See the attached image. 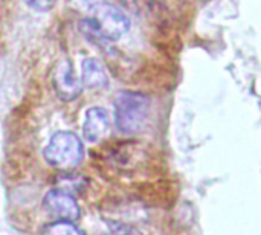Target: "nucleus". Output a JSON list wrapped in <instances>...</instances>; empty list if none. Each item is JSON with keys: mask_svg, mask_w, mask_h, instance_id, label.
I'll return each mask as SVG.
<instances>
[{"mask_svg": "<svg viewBox=\"0 0 261 235\" xmlns=\"http://www.w3.org/2000/svg\"><path fill=\"white\" fill-rule=\"evenodd\" d=\"M35 11H49L57 0H24Z\"/></svg>", "mask_w": 261, "mask_h": 235, "instance_id": "obj_10", "label": "nucleus"}, {"mask_svg": "<svg viewBox=\"0 0 261 235\" xmlns=\"http://www.w3.org/2000/svg\"><path fill=\"white\" fill-rule=\"evenodd\" d=\"M115 122L119 132L133 135L142 130L150 110V98L139 92H119L115 98Z\"/></svg>", "mask_w": 261, "mask_h": 235, "instance_id": "obj_1", "label": "nucleus"}, {"mask_svg": "<svg viewBox=\"0 0 261 235\" xmlns=\"http://www.w3.org/2000/svg\"><path fill=\"white\" fill-rule=\"evenodd\" d=\"M102 235H142V232H139L136 228H132V226H127V225L116 223V225H112V226L109 228V231L104 232Z\"/></svg>", "mask_w": 261, "mask_h": 235, "instance_id": "obj_9", "label": "nucleus"}, {"mask_svg": "<svg viewBox=\"0 0 261 235\" xmlns=\"http://www.w3.org/2000/svg\"><path fill=\"white\" fill-rule=\"evenodd\" d=\"M44 235H86V232L80 229L73 222L57 220L44 228Z\"/></svg>", "mask_w": 261, "mask_h": 235, "instance_id": "obj_8", "label": "nucleus"}, {"mask_svg": "<svg viewBox=\"0 0 261 235\" xmlns=\"http://www.w3.org/2000/svg\"><path fill=\"white\" fill-rule=\"evenodd\" d=\"M83 86L89 89H102L107 86V75L101 63L95 58H86L83 61Z\"/></svg>", "mask_w": 261, "mask_h": 235, "instance_id": "obj_7", "label": "nucleus"}, {"mask_svg": "<svg viewBox=\"0 0 261 235\" xmlns=\"http://www.w3.org/2000/svg\"><path fill=\"white\" fill-rule=\"evenodd\" d=\"M52 84L57 95L64 101H73L81 95L83 83L78 80L73 64L69 60H63L54 70Z\"/></svg>", "mask_w": 261, "mask_h": 235, "instance_id": "obj_5", "label": "nucleus"}, {"mask_svg": "<svg viewBox=\"0 0 261 235\" xmlns=\"http://www.w3.org/2000/svg\"><path fill=\"white\" fill-rule=\"evenodd\" d=\"M110 132L109 113L102 107H92L86 112L83 122V135L87 142H101Z\"/></svg>", "mask_w": 261, "mask_h": 235, "instance_id": "obj_6", "label": "nucleus"}, {"mask_svg": "<svg viewBox=\"0 0 261 235\" xmlns=\"http://www.w3.org/2000/svg\"><path fill=\"white\" fill-rule=\"evenodd\" d=\"M44 208L46 211L55 217L57 220H69V222H75L80 219L81 216V210L80 205L76 202V199L64 191V190H52L44 196Z\"/></svg>", "mask_w": 261, "mask_h": 235, "instance_id": "obj_4", "label": "nucleus"}, {"mask_svg": "<svg viewBox=\"0 0 261 235\" xmlns=\"http://www.w3.org/2000/svg\"><path fill=\"white\" fill-rule=\"evenodd\" d=\"M92 32L110 41L119 40L130 28L128 17L115 5L99 2L92 6L90 17L84 21Z\"/></svg>", "mask_w": 261, "mask_h": 235, "instance_id": "obj_2", "label": "nucleus"}, {"mask_svg": "<svg viewBox=\"0 0 261 235\" xmlns=\"http://www.w3.org/2000/svg\"><path fill=\"white\" fill-rule=\"evenodd\" d=\"M46 162L58 170H72L81 164L84 158V145L72 132L55 133L44 148Z\"/></svg>", "mask_w": 261, "mask_h": 235, "instance_id": "obj_3", "label": "nucleus"}]
</instances>
